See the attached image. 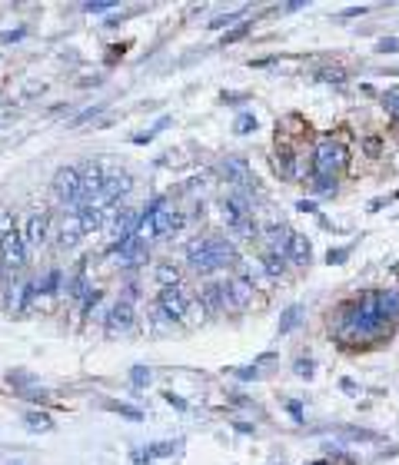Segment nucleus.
<instances>
[{"mask_svg": "<svg viewBox=\"0 0 399 465\" xmlns=\"http://www.w3.org/2000/svg\"><path fill=\"white\" fill-rule=\"evenodd\" d=\"M382 103H386V113H389V116H396V120H399V87H393V90H386V96H382Z\"/></svg>", "mask_w": 399, "mask_h": 465, "instance_id": "24", "label": "nucleus"}, {"mask_svg": "<svg viewBox=\"0 0 399 465\" xmlns=\"http://www.w3.org/2000/svg\"><path fill=\"white\" fill-rule=\"evenodd\" d=\"M167 402H170V406H176V409H187V402H183L180 395H173V392H167Z\"/></svg>", "mask_w": 399, "mask_h": 465, "instance_id": "37", "label": "nucleus"}, {"mask_svg": "<svg viewBox=\"0 0 399 465\" xmlns=\"http://www.w3.org/2000/svg\"><path fill=\"white\" fill-rule=\"evenodd\" d=\"M10 293H14V299H10V309H14L17 316H23V313L34 306V299H37V282H34V279L14 282V286H10Z\"/></svg>", "mask_w": 399, "mask_h": 465, "instance_id": "12", "label": "nucleus"}, {"mask_svg": "<svg viewBox=\"0 0 399 465\" xmlns=\"http://www.w3.org/2000/svg\"><path fill=\"white\" fill-rule=\"evenodd\" d=\"M7 382H10V386H17V389H27V392H30V386H34V382H37V379H34V375H30V372H23V369H14V372H10V375H7Z\"/></svg>", "mask_w": 399, "mask_h": 465, "instance_id": "22", "label": "nucleus"}, {"mask_svg": "<svg viewBox=\"0 0 399 465\" xmlns=\"http://www.w3.org/2000/svg\"><path fill=\"white\" fill-rule=\"evenodd\" d=\"M276 173H280V176H286V180L296 173V153H293L289 147L276 149Z\"/></svg>", "mask_w": 399, "mask_h": 465, "instance_id": "18", "label": "nucleus"}, {"mask_svg": "<svg viewBox=\"0 0 399 465\" xmlns=\"http://www.w3.org/2000/svg\"><path fill=\"white\" fill-rule=\"evenodd\" d=\"M296 372L309 379V375H313V362H309V359H300V362H296Z\"/></svg>", "mask_w": 399, "mask_h": 465, "instance_id": "34", "label": "nucleus"}, {"mask_svg": "<svg viewBox=\"0 0 399 465\" xmlns=\"http://www.w3.org/2000/svg\"><path fill=\"white\" fill-rule=\"evenodd\" d=\"M300 322H303V306H289L283 316H280V335L293 333V329H296Z\"/></svg>", "mask_w": 399, "mask_h": 465, "instance_id": "20", "label": "nucleus"}, {"mask_svg": "<svg viewBox=\"0 0 399 465\" xmlns=\"http://www.w3.org/2000/svg\"><path fill=\"white\" fill-rule=\"evenodd\" d=\"M220 173H223V180H227L229 186H236L243 196H247L249 189L256 186V180H253V173H249V167L243 163V160H236V156H227L223 163H220Z\"/></svg>", "mask_w": 399, "mask_h": 465, "instance_id": "9", "label": "nucleus"}, {"mask_svg": "<svg viewBox=\"0 0 399 465\" xmlns=\"http://www.w3.org/2000/svg\"><path fill=\"white\" fill-rule=\"evenodd\" d=\"M23 419H27V426L34 428V432H47V428L54 426V422H50V415H43V412H27Z\"/></svg>", "mask_w": 399, "mask_h": 465, "instance_id": "23", "label": "nucleus"}, {"mask_svg": "<svg viewBox=\"0 0 399 465\" xmlns=\"http://www.w3.org/2000/svg\"><path fill=\"white\" fill-rule=\"evenodd\" d=\"M320 76H323V80H329V83H340V80H342L340 70H326V74H320Z\"/></svg>", "mask_w": 399, "mask_h": 465, "instance_id": "38", "label": "nucleus"}, {"mask_svg": "<svg viewBox=\"0 0 399 465\" xmlns=\"http://www.w3.org/2000/svg\"><path fill=\"white\" fill-rule=\"evenodd\" d=\"M240 379H256V366L253 369H240Z\"/></svg>", "mask_w": 399, "mask_h": 465, "instance_id": "40", "label": "nucleus"}, {"mask_svg": "<svg viewBox=\"0 0 399 465\" xmlns=\"http://www.w3.org/2000/svg\"><path fill=\"white\" fill-rule=\"evenodd\" d=\"M116 7V0H96V3H87L83 10L87 14H107V10H114Z\"/></svg>", "mask_w": 399, "mask_h": 465, "instance_id": "27", "label": "nucleus"}, {"mask_svg": "<svg viewBox=\"0 0 399 465\" xmlns=\"http://www.w3.org/2000/svg\"><path fill=\"white\" fill-rule=\"evenodd\" d=\"M27 260H30V249H27V242H23V233H20L17 226L14 229H7L3 236H0V269L3 273H23L27 269Z\"/></svg>", "mask_w": 399, "mask_h": 465, "instance_id": "4", "label": "nucleus"}, {"mask_svg": "<svg viewBox=\"0 0 399 465\" xmlns=\"http://www.w3.org/2000/svg\"><path fill=\"white\" fill-rule=\"evenodd\" d=\"M63 293H67L70 299H83L87 293H90V286H87V273H83V266L76 269V276L70 279V282H67V289H63Z\"/></svg>", "mask_w": 399, "mask_h": 465, "instance_id": "19", "label": "nucleus"}, {"mask_svg": "<svg viewBox=\"0 0 399 465\" xmlns=\"http://www.w3.org/2000/svg\"><path fill=\"white\" fill-rule=\"evenodd\" d=\"M110 253H116L123 262H130V266H136V262L147 260V240L143 236H130V240H120V242H110Z\"/></svg>", "mask_w": 399, "mask_h": 465, "instance_id": "11", "label": "nucleus"}, {"mask_svg": "<svg viewBox=\"0 0 399 465\" xmlns=\"http://www.w3.org/2000/svg\"><path fill=\"white\" fill-rule=\"evenodd\" d=\"M386 333H389V322L380 316L373 293H366L356 302H346L333 316V335L346 346H366V342L382 339Z\"/></svg>", "mask_w": 399, "mask_h": 465, "instance_id": "1", "label": "nucleus"}, {"mask_svg": "<svg viewBox=\"0 0 399 465\" xmlns=\"http://www.w3.org/2000/svg\"><path fill=\"white\" fill-rule=\"evenodd\" d=\"M133 189V176L130 173H107L103 176V186H100V196H96V209H107V206H114L120 196H127Z\"/></svg>", "mask_w": 399, "mask_h": 465, "instance_id": "7", "label": "nucleus"}, {"mask_svg": "<svg viewBox=\"0 0 399 465\" xmlns=\"http://www.w3.org/2000/svg\"><path fill=\"white\" fill-rule=\"evenodd\" d=\"M249 130H256V116H253V113H243V116L236 120V133H249Z\"/></svg>", "mask_w": 399, "mask_h": 465, "instance_id": "30", "label": "nucleus"}, {"mask_svg": "<svg viewBox=\"0 0 399 465\" xmlns=\"http://www.w3.org/2000/svg\"><path fill=\"white\" fill-rule=\"evenodd\" d=\"M110 409H116L120 415H127V419H143V415H140V409H130V406H110Z\"/></svg>", "mask_w": 399, "mask_h": 465, "instance_id": "32", "label": "nucleus"}, {"mask_svg": "<svg viewBox=\"0 0 399 465\" xmlns=\"http://www.w3.org/2000/svg\"><path fill=\"white\" fill-rule=\"evenodd\" d=\"M283 269H286V260H283V256H276V253H266V273H269V276H280Z\"/></svg>", "mask_w": 399, "mask_h": 465, "instance_id": "25", "label": "nucleus"}, {"mask_svg": "<svg viewBox=\"0 0 399 465\" xmlns=\"http://www.w3.org/2000/svg\"><path fill=\"white\" fill-rule=\"evenodd\" d=\"M386 50H389V54H393V50H399V40H393V37L382 40V43H380V54H386Z\"/></svg>", "mask_w": 399, "mask_h": 465, "instance_id": "35", "label": "nucleus"}, {"mask_svg": "<svg viewBox=\"0 0 399 465\" xmlns=\"http://www.w3.org/2000/svg\"><path fill=\"white\" fill-rule=\"evenodd\" d=\"M187 260H190V266L196 273L209 276V273L227 269V266L236 262V246L229 240H223V236H203V240H193L187 246Z\"/></svg>", "mask_w": 399, "mask_h": 465, "instance_id": "2", "label": "nucleus"}, {"mask_svg": "<svg viewBox=\"0 0 399 465\" xmlns=\"http://www.w3.org/2000/svg\"><path fill=\"white\" fill-rule=\"evenodd\" d=\"M220 209H223V223L229 226V229H247V226H253L249 220H253V213H249V196H243V193H229V196H223V203H220Z\"/></svg>", "mask_w": 399, "mask_h": 465, "instance_id": "6", "label": "nucleus"}, {"mask_svg": "<svg viewBox=\"0 0 399 465\" xmlns=\"http://www.w3.org/2000/svg\"><path fill=\"white\" fill-rule=\"evenodd\" d=\"M100 296H103L100 289H90L87 296L80 299V313H83V316H90V313H94V306H96V302H100Z\"/></svg>", "mask_w": 399, "mask_h": 465, "instance_id": "26", "label": "nucleus"}, {"mask_svg": "<svg viewBox=\"0 0 399 465\" xmlns=\"http://www.w3.org/2000/svg\"><path fill=\"white\" fill-rule=\"evenodd\" d=\"M236 17H243V10H236V14H227V17H216V20H213V27H227V23H233Z\"/></svg>", "mask_w": 399, "mask_h": 465, "instance_id": "33", "label": "nucleus"}, {"mask_svg": "<svg viewBox=\"0 0 399 465\" xmlns=\"http://www.w3.org/2000/svg\"><path fill=\"white\" fill-rule=\"evenodd\" d=\"M160 313L167 319H187V313H190V296H187V289H180V286H163V293H160Z\"/></svg>", "mask_w": 399, "mask_h": 465, "instance_id": "8", "label": "nucleus"}, {"mask_svg": "<svg viewBox=\"0 0 399 465\" xmlns=\"http://www.w3.org/2000/svg\"><path fill=\"white\" fill-rule=\"evenodd\" d=\"M286 260L309 262V240H303L300 233H293V236H289V246H286Z\"/></svg>", "mask_w": 399, "mask_h": 465, "instance_id": "17", "label": "nucleus"}, {"mask_svg": "<svg viewBox=\"0 0 399 465\" xmlns=\"http://www.w3.org/2000/svg\"><path fill=\"white\" fill-rule=\"evenodd\" d=\"M286 409L293 412V419H296V422H303V409H300V406H296V402H289V406H286Z\"/></svg>", "mask_w": 399, "mask_h": 465, "instance_id": "39", "label": "nucleus"}, {"mask_svg": "<svg viewBox=\"0 0 399 465\" xmlns=\"http://www.w3.org/2000/svg\"><path fill=\"white\" fill-rule=\"evenodd\" d=\"M74 220H76V226H80V233L87 236V233H94V229L103 226V209H96V206H76Z\"/></svg>", "mask_w": 399, "mask_h": 465, "instance_id": "14", "label": "nucleus"}, {"mask_svg": "<svg viewBox=\"0 0 399 465\" xmlns=\"http://www.w3.org/2000/svg\"><path fill=\"white\" fill-rule=\"evenodd\" d=\"M80 189H83V173L80 167H60L54 173V196L63 206H80Z\"/></svg>", "mask_w": 399, "mask_h": 465, "instance_id": "5", "label": "nucleus"}, {"mask_svg": "<svg viewBox=\"0 0 399 465\" xmlns=\"http://www.w3.org/2000/svg\"><path fill=\"white\" fill-rule=\"evenodd\" d=\"M47 240H50V213L47 209H34L27 216V226H23V242L30 249V246H43Z\"/></svg>", "mask_w": 399, "mask_h": 465, "instance_id": "10", "label": "nucleus"}, {"mask_svg": "<svg viewBox=\"0 0 399 465\" xmlns=\"http://www.w3.org/2000/svg\"><path fill=\"white\" fill-rule=\"evenodd\" d=\"M133 326V302L130 299H120L114 309L107 313V333H127Z\"/></svg>", "mask_w": 399, "mask_h": 465, "instance_id": "13", "label": "nucleus"}, {"mask_svg": "<svg viewBox=\"0 0 399 465\" xmlns=\"http://www.w3.org/2000/svg\"><path fill=\"white\" fill-rule=\"evenodd\" d=\"M176 276H180V269H176L173 262H160V266H156V279H160L163 286H176Z\"/></svg>", "mask_w": 399, "mask_h": 465, "instance_id": "21", "label": "nucleus"}, {"mask_svg": "<svg viewBox=\"0 0 399 465\" xmlns=\"http://www.w3.org/2000/svg\"><path fill=\"white\" fill-rule=\"evenodd\" d=\"M393 74H399V67H396V70H393Z\"/></svg>", "mask_w": 399, "mask_h": 465, "instance_id": "41", "label": "nucleus"}, {"mask_svg": "<svg viewBox=\"0 0 399 465\" xmlns=\"http://www.w3.org/2000/svg\"><path fill=\"white\" fill-rule=\"evenodd\" d=\"M346 167V147L340 140H320L316 143V156H313V183L320 193H329L336 186L340 169Z\"/></svg>", "mask_w": 399, "mask_h": 465, "instance_id": "3", "label": "nucleus"}, {"mask_svg": "<svg viewBox=\"0 0 399 465\" xmlns=\"http://www.w3.org/2000/svg\"><path fill=\"white\" fill-rule=\"evenodd\" d=\"M14 465H23V462H14Z\"/></svg>", "mask_w": 399, "mask_h": 465, "instance_id": "42", "label": "nucleus"}, {"mask_svg": "<svg viewBox=\"0 0 399 465\" xmlns=\"http://www.w3.org/2000/svg\"><path fill=\"white\" fill-rule=\"evenodd\" d=\"M57 293H63V273L54 266L47 269V276L37 279V296H57Z\"/></svg>", "mask_w": 399, "mask_h": 465, "instance_id": "16", "label": "nucleus"}, {"mask_svg": "<svg viewBox=\"0 0 399 465\" xmlns=\"http://www.w3.org/2000/svg\"><path fill=\"white\" fill-rule=\"evenodd\" d=\"M329 262H342L346 260V249H329V256H326Z\"/></svg>", "mask_w": 399, "mask_h": 465, "instance_id": "36", "label": "nucleus"}, {"mask_svg": "<svg viewBox=\"0 0 399 465\" xmlns=\"http://www.w3.org/2000/svg\"><path fill=\"white\" fill-rule=\"evenodd\" d=\"M249 30H253V23H240L236 30H229L227 37H223V43H236V40H243V37H247Z\"/></svg>", "mask_w": 399, "mask_h": 465, "instance_id": "28", "label": "nucleus"}, {"mask_svg": "<svg viewBox=\"0 0 399 465\" xmlns=\"http://www.w3.org/2000/svg\"><path fill=\"white\" fill-rule=\"evenodd\" d=\"M23 37H27V30L20 27V30H7V34H3L0 40H3V43H14V40H23Z\"/></svg>", "mask_w": 399, "mask_h": 465, "instance_id": "31", "label": "nucleus"}, {"mask_svg": "<svg viewBox=\"0 0 399 465\" xmlns=\"http://www.w3.org/2000/svg\"><path fill=\"white\" fill-rule=\"evenodd\" d=\"M130 382L136 386V389H143L147 382H150V369H143V366H136L133 369V375H130Z\"/></svg>", "mask_w": 399, "mask_h": 465, "instance_id": "29", "label": "nucleus"}, {"mask_svg": "<svg viewBox=\"0 0 399 465\" xmlns=\"http://www.w3.org/2000/svg\"><path fill=\"white\" fill-rule=\"evenodd\" d=\"M80 236H83V233H80V226H76V220H74V213H70V216L60 223L57 246H60V249H74L76 242H80Z\"/></svg>", "mask_w": 399, "mask_h": 465, "instance_id": "15", "label": "nucleus"}]
</instances>
